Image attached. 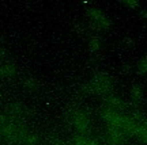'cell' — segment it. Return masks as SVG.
Returning a JSON list of instances; mask_svg holds the SVG:
<instances>
[{
  "instance_id": "6da1fadb",
  "label": "cell",
  "mask_w": 147,
  "mask_h": 145,
  "mask_svg": "<svg viewBox=\"0 0 147 145\" xmlns=\"http://www.w3.org/2000/svg\"><path fill=\"white\" fill-rule=\"evenodd\" d=\"M89 15H90V18H91V21L94 22L98 27L106 29V27L110 26V21L108 19V16H106L105 14H102L100 10H90Z\"/></svg>"
},
{
  "instance_id": "7a4b0ae2",
  "label": "cell",
  "mask_w": 147,
  "mask_h": 145,
  "mask_svg": "<svg viewBox=\"0 0 147 145\" xmlns=\"http://www.w3.org/2000/svg\"><path fill=\"white\" fill-rule=\"evenodd\" d=\"M127 7H129L131 10H139L140 4H139V0H121Z\"/></svg>"
},
{
  "instance_id": "3957f363",
  "label": "cell",
  "mask_w": 147,
  "mask_h": 145,
  "mask_svg": "<svg viewBox=\"0 0 147 145\" xmlns=\"http://www.w3.org/2000/svg\"><path fill=\"white\" fill-rule=\"evenodd\" d=\"M139 73H147V58H143L139 62Z\"/></svg>"
},
{
  "instance_id": "277c9868",
  "label": "cell",
  "mask_w": 147,
  "mask_h": 145,
  "mask_svg": "<svg viewBox=\"0 0 147 145\" xmlns=\"http://www.w3.org/2000/svg\"><path fill=\"white\" fill-rule=\"evenodd\" d=\"M90 47H91L93 50H97V49L100 47V43H98V39H97V38H91V39H90Z\"/></svg>"
},
{
  "instance_id": "5b68a950",
  "label": "cell",
  "mask_w": 147,
  "mask_h": 145,
  "mask_svg": "<svg viewBox=\"0 0 147 145\" xmlns=\"http://www.w3.org/2000/svg\"><path fill=\"white\" fill-rule=\"evenodd\" d=\"M139 14H140V16H142L143 19H146L147 21V10H140L139 11Z\"/></svg>"
}]
</instances>
